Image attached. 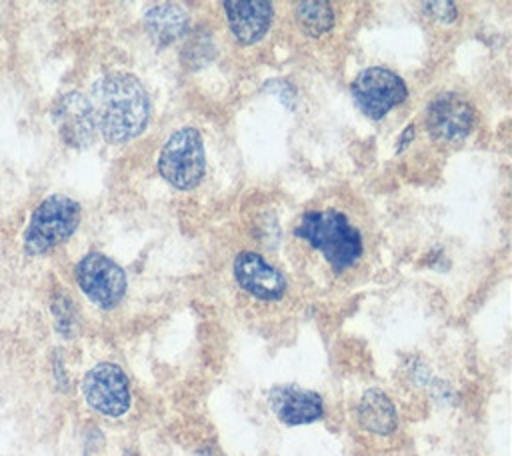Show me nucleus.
I'll return each mask as SVG.
<instances>
[{
	"label": "nucleus",
	"instance_id": "nucleus-1",
	"mask_svg": "<svg viewBox=\"0 0 512 456\" xmlns=\"http://www.w3.org/2000/svg\"><path fill=\"white\" fill-rule=\"evenodd\" d=\"M88 104L92 110L96 134L110 144H122L136 138L150 118V100L132 74H106L92 88Z\"/></svg>",
	"mask_w": 512,
	"mask_h": 456
},
{
	"label": "nucleus",
	"instance_id": "nucleus-2",
	"mask_svg": "<svg viewBox=\"0 0 512 456\" xmlns=\"http://www.w3.org/2000/svg\"><path fill=\"white\" fill-rule=\"evenodd\" d=\"M294 234L318 250L336 274L352 268L364 250L360 232L336 210L304 212Z\"/></svg>",
	"mask_w": 512,
	"mask_h": 456
},
{
	"label": "nucleus",
	"instance_id": "nucleus-3",
	"mask_svg": "<svg viewBox=\"0 0 512 456\" xmlns=\"http://www.w3.org/2000/svg\"><path fill=\"white\" fill-rule=\"evenodd\" d=\"M80 218L82 210L76 200L64 194L44 198L32 212L30 224L24 232V250L32 256L46 254L74 234Z\"/></svg>",
	"mask_w": 512,
	"mask_h": 456
},
{
	"label": "nucleus",
	"instance_id": "nucleus-4",
	"mask_svg": "<svg viewBox=\"0 0 512 456\" xmlns=\"http://www.w3.org/2000/svg\"><path fill=\"white\" fill-rule=\"evenodd\" d=\"M206 170L202 136L196 128L186 126L170 134L158 156L160 176L178 190L198 186Z\"/></svg>",
	"mask_w": 512,
	"mask_h": 456
},
{
	"label": "nucleus",
	"instance_id": "nucleus-5",
	"mask_svg": "<svg viewBox=\"0 0 512 456\" xmlns=\"http://www.w3.org/2000/svg\"><path fill=\"white\" fill-rule=\"evenodd\" d=\"M350 92L360 112L372 120L388 114L394 106L404 102L408 94L404 80L392 70L380 66L362 70L350 84Z\"/></svg>",
	"mask_w": 512,
	"mask_h": 456
},
{
	"label": "nucleus",
	"instance_id": "nucleus-6",
	"mask_svg": "<svg viewBox=\"0 0 512 456\" xmlns=\"http://www.w3.org/2000/svg\"><path fill=\"white\" fill-rule=\"evenodd\" d=\"M76 282L100 308H114L126 292L124 270L100 252H88L76 264Z\"/></svg>",
	"mask_w": 512,
	"mask_h": 456
},
{
	"label": "nucleus",
	"instance_id": "nucleus-7",
	"mask_svg": "<svg viewBox=\"0 0 512 456\" xmlns=\"http://www.w3.org/2000/svg\"><path fill=\"white\" fill-rule=\"evenodd\" d=\"M82 392L92 410L110 418L128 412L132 400L130 382L124 370L112 362H102L90 368L84 376Z\"/></svg>",
	"mask_w": 512,
	"mask_h": 456
},
{
	"label": "nucleus",
	"instance_id": "nucleus-8",
	"mask_svg": "<svg viewBox=\"0 0 512 456\" xmlns=\"http://www.w3.org/2000/svg\"><path fill=\"white\" fill-rule=\"evenodd\" d=\"M474 124V110L456 92H440L426 110V130L438 142L464 140Z\"/></svg>",
	"mask_w": 512,
	"mask_h": 456
},
{
	"label": "nucleus",
	"instance_id": "nucleus-9",
	"mask_svg": "<svg viewBox=\"0 0 512 456\" xmlns=\"http://www.w3.org/2000/svg\"><path fill=\"white\" fill-rule=\"evenodd\" d=\"M234 278L242 290L258 300L282 298L288 284L276 266L252 250H244L234 258Z\"/></svg>",
	"mask_w": 512,
	"mask_h": 456
},
{
	"label": "nucleus",
	"instance_id": "nucleus-10",
	"mask_svg": "<svg viewBox=\"0 0 512 456\" xmlns=\"http://www.w3.org/2000/svg\"><path fill=\"white\" fill-rule=\"evenodd\" d=\"M52 120L60 138L74 148H86L96 138V126L88 98L80 92L64 94L52 108Z\"/></svg>",
	"mask_w": 512,
	"mask_h": 456
},
{
	"label": "nucleus",
	"instance_id": "nucleus-11",
	"mask_svg": "<svg viewBox=\"0 0 512 456\" xmlns=\"http://www.w3.org/2000/svg\"><path fill=\"white\" fill-rule=\"evenodd\" d=\"M268 404L276 418L288 426L310 424L324 414L320 394L298 386H274L268 394Z\"/></svg>",
	"mask_w": 512,
	"mask_h": 456
},
{
	"label": "nucleus",
	"instance_id": "nucleus-12",
	"mask_svg": "<svg viewBox=\"0 0 512 456\" xmlns=\"http://www.w3.org/2000/svg\"><path fill=\"white\" fill-rule=\"evenodd\" d=\"M230 30L240 44H256L268 30L274 8L270 2H224Z\"/></svg>",
	"mask_w": 512,
	"mask_h": 456
},
{
	"label": "nucleus",
	"instance_id": "nucleus-13",
	"mask_svg": "<svg viewBox=\"0 0 512 456\" xmlns=\"http://www.w3.org/2000/svg\"><path fill=\"white\" fill-rule=\"evenodd\" d=\"M144 26L158 46H168L188 30V14L180 4H154L144 12Z\"/></svg>",
	"mask_w": 512,
	"mask_h": 456
},
{
	"label": "nucleus",
	"instance_id": "nucleus-14",
	"mask_svg": "<svg viewBox=\"0 0 512 456\" xmlns=\"http://www.w3.org/2000/svg\"><path fill=\"white\" fill-rule=\"evenodd\" d=\"M358 422L362 428L374 434H390L398 424L396 408L392 400L378 388H370L358 402Z\"/></svg>",
	"mask_w": 512,
	"mask_h": 456
},
{
	"label": "nucleus",
	"instance_id": "nucleus-15",
	"mask_svg": "<svg viewBox=\"0 0 512 456\" xmlns=\"http://www.w3.org/2000/svg\"><path fill=\"white\" fill-rule=\"evenodd\" d=\"M296 22L308 36H322L334 26V10L328 2H298Z\"/></svg>",
	"mask_w": 512,
	"mask_h": 456
},
{
	"label": "nucleus",
	"instance_id": "nucleus-16",
	"mask_svg": "<svg viewBox=\"0 0 512 456\" xmlns=\"http://www.w3.org/2000/svg\"><path fill=\"white\" fill-rule=\"evenodd\" d=\"M424 8L428 10L430 16L438 18L440 22H452L458 14L454 2H426Z\"/></svg>",
	"mask_w": 512,
	"mask_h": 456
},
{
	"label": "nucleus",
	"instance_id": "nucleus-17",
	"mask_svg": "<svg viewBox=\"0 0 512 456\" xmlns=\"http://www.w3.org/2000/svg\"><path fill=\"white\" fill-rule=\"evenodd\" d=\"M412 134H414V128H412V126H408V128H406V132H404V136L400 138V140H402V144H398V150H402V148H404V146L410 142Z\"/></svg>",
	"mask_w": 512,
	"mask_h": 456
}]
</instances>
